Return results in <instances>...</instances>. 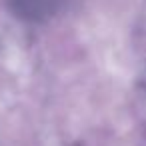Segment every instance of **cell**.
I'll return each mask as SVG.
<instances>
[{
    "instance_id": "1",
    "label": "cell",
    "mask_w": 146,
    "mask_h": 146,
    "mask_svg": "<svg viewBox=\"0 0 146 146\" xmlns=\"http://www.w3.org/2000/svg\"><path fill=\"white\" fill-rule=\"evenodd\" d=\"M58 2L60 0H12L16 10L22 12V16H30V18H38L42 14L54 12Z\"/></svg>"
}]
</instances>
